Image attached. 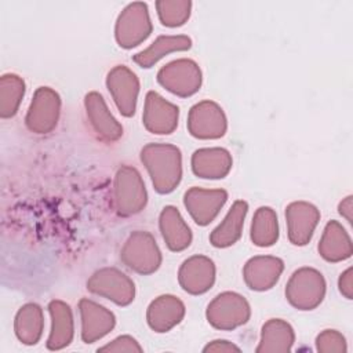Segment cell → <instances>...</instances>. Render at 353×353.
<instances>
[{
    "label": "cell",
    "mask_w": 353,
    "mask_h": 353,
    "mask_svg": "<svg viewBox=\"0 0 353 353\" xmlns=\"http://www.w3.org/2000/svg\"><path fill=\"white\" fill-rule=\"evenodd\" d=\"M295 332L292 325L283 319L268 320L261 330L256 353H287L292 349Z\"/></svg>",
    "instance_id": "26"
},
{
    "label": "cell",
    "mask_w": 353,
    "mask_h": 353,
    "mask_svg": "<svg viewBox=\"0 0 353 353\" xmlns=\"http://www.w3.org/2000/svg\"><path fill=\"white\" fill-rule=\"evenodd\" d=\"M47 309L51 317V330L46 346L48 350H61L69 346L74 336L73 312L70 306L61 299H52Z\"/></svg>",
    "instance_id": "21"
},
{
    "label": "cell",
    "mask_w": 353,
    "mask_h": 353,
    "mask_svg": "<svg viewBox=\"0 0 353 353\" xmlns=\"http://www.w3.org/2000/svg\"><path fill=\"white\" fill-rule=\"evenodd\" d=\"M87 290L119 306H128L135 298L134 281L117 268H102L94 272L87 280Z\"/></svg>",
    "instance_id": "8"
},
{
    "label": "cell",
    "mask_w": 353,
    "mask_h": 353,
    "mask_svg": "<svg viewBox=\"0 0 353 353\" xmlns=\"http://www.w3.org/2000/svg\"><path fill=\"white\" fill-rule=\"evenodd\" d=\"M113 200L120 216L139 214L148 203V192L139 171L132 165H121L116 171L113 183Z\"/></svg>",
    "instance_id": "2"
},
{
    "label": "cell",
    "mask_w": 353,
    "mask_h": 353,
    "mask_svg": "<svg viewBox=\"0 0 353 353\" xmlns=\"http://www.w3.org/2000/svg\"><path fill=\"white\" fill-rule=\"evenodd\" d=\"M279 219L276 211L268 205L256 208L250 229L252 244L261 248L272 247L279 240Z\"/></svg>",
    "instance_id": "28"
},
{
    "label": "cell",
    "mask_w": 353,
    "mask_h": 353,
    "mask_svg": "<svg viewBox=\"0 0 353 353\" xmlns=\"http://www.w3.org/2000/svg\"><path fill=\"white\" fill-rule=\"evenodd\" d=\"M205 317L211 327L221 331H233L250 320L251 306L241 294L225 291L208 303Z\"/></svg>",
    "instance_id": "6"
},
{
    "label": "cell",
    "mask_w": 353,
    "mask_h": 353,
    "mask_svg": "<svg viewBox=\"0 0 353 353\" xmlns=\"http://www.w3.org/2000/svg\"><path fill=\"white\" fill-rule=\"evenodd\" d=\"M192 47V39L186 34H161L149 47L137 52L132 61L143 68L149 69L154 66L161 58L172 52L188 51Z\"/></svg>",
    "instance_id": "25"
},
{
    "label": "cell",
    "mask_w": 353,
    "mask_h": 353,
    "mask_svg": "<svg viewBox=\"0 0 353 353\" xmlns=\"http://www.w3.org/2000/svg\"><path fill=\"white\" fill-rule=\"evenodd\" d=\"M186 127L193 138L219 139L228 131V119L216 102L205 99L190 108Z\"/></svg>",
    "instance_id": "9"
},
{
    "label": "cell",
    "mask_w": 353,
    "mask_h": 353,
    "mask_svg": "<svg viewBox=\"0 0 353 353\" xmlns=\"http://www.w3.org/2000/svg\"><path fill=\"white\" fill-rule=\"evenodd\" d=\"M320 256L327 262H342L352 256V239L346 229L335 219L327 222L317 245Z\"/></svg>",
    "instance_id": "24"
},
{
    "label": "cell",
    "mask_w": 353,
    "mask_h": 353,
    "mask_svg": "<svg viewBox=\"0 0 353 353\" xmlns=\"http://www.w3.org/2000/svg\"><path fill=\"white\" fill-rule=\"evenodd\" d=\"M226 201L228 192L225 189H204L193 186L183 194V205L199 226L210 225L218 216Z\"/></svg>",
    "instance_id": "12"
},
{
    "label": "cell",
    "mask_w": 353,
    "mask_h": 353,
    "mask_svg": "<svg viewBox=\"0 0 353 353\" xmlns=\"http://www.w3.org/2000/svg\"><path fill=\"white\" fill-rule=\"evenodd\" d=\"M186 313L185 303L175 295L164 294L154 298L146 310V321L150 330L163 334L178 325Z\"/></svg>",
    "instance_id": "19"
},
{
    "label": "cell",
    "mask_w": 353,
    "mask_h": 353,
    "mask_svg": "<svg viewBox=\"0 0 353 353\" xmlns=\"http://www.w3.org/2000/svg\"><path fill=\"white\" fill-rule=\"evenodd\" d=\"M247 212L248 203L245 200H236L229 208L222 222L211 232V245L215 248H228L236 244L241 237Z\"/></svg>",
    "instance_id": "23"
},
{
    "label": "cell",
    "mask_w": 353,
    "mask_h": 353,
    "mask_svg": "<svg viewBox=\"0 0 353 353\" xmlns=\"http://www.w3.org/2000/svg\"><path fill=\"white\" fill-rule=\"evenodd\" d=\"M189 0H160L156 1L159 21L167 28H179L188 22L192 12Z\"/></svg>",
    "instance_id": "30"
},
{
    "label": "cell",
    "mask_w": 353,
    "mask_h": 353,
    "mask_svg": "<svg viewBox=\"0 0 353 353\" xmlns=\"http://www.w3.org/2000/svg\"><path fill=\"white\" fill-rule=\"evenodd\" d=\"M316 350L321 353H345L347 343L336 330H324L316 336Z\"/></svg>",
    "instance_id": "31"
},
{
    "label": "cell",
    "mask_w": 353,
    "mask_h": 353,
    "mask_svg": "<svg viewBox=\"0 0 353 353\" xmlns=\"http://www.w3.org/2000/svg\"><path fill=\"white\" fill-rule=\"evenodd\" d=\"M84 108L88 123L98 139L113 143L123 137V125L110 113L103 97L98 91L85 94Z\"/></svg>",
    "instance_id": "16"
},
{
    "label": "cell",
    "mask_w": 353,
    "mask_h": 353,
    "mask_svg": "<svg viewBox=\"0 0 353 353\" xmlns=\"http://www.w3.org/2000/svg\"><path fill=\"white\" fill-rule=\"evenodd\" d=\"M241 349L234 345L233 342L230 341H226V339H215V341H211L210 343H207L203 349L204 353H208V352H214V353H232V352H240Z\"/></svg>",
    "instance_id": "33"
},
{
    "label": "cell",
    "mask_w": 353,
    "mask_h": 353,
    "mask_svg": "<svg viewBox=\"0 0 353 353\" xmlns=\"http://www.w3.org/2000/svg\"><path fill=\"white\" fill-rule=\"evenodd\" d=\"M141 161L157 193L168 194L181 183L182 153L178 146L171 143H148L141 150Z\"/></svg>",
    "instance_id": "1"
},
{
    "label": "cell",
    "mask_w": 353,
    "mask_h": 353,
    "mask_svg": "<svg viewBox=\"0 0 353 353\" xmlns=\"http://www.w3.org/2000/svg\"><path fill=\"white\" fill-rule=\"evenodd\" d=\"M284 270V262L273 255H256L250 258L243 268L245 285L252 291H268L273 288Z\"/></svg>",
    "instance_id": "18"
},
{
    "label": "cell",
    "mask_w": 353,
    "mask_h": 353,
    "mask_svg": "<svg viewBox=\"0 0 353 353\" xmlns=\"http://www.w3.org/2000/svg\"><path fill=\"white\" fill-rule=\"evenodd\" d=\"M157 83L168 92L188 98L194 95L203 84V73L200 66L189 58L171 61L157 72Z\"/></svg>",
    "instance_id": "7"
},
{
    "label": "cell",
    "mask_w": 353,
    "mask_h": 353,
    "mask_svg": "<svg viewBox=\"0 0 353 353\" xmlns=\"http://www.w3.org/2000/svg\"><path fill=\"white\" fill-rule=\"evenodd\" d=\"M106 87L120 114L132 117L141 88L138 76L128 66L116 65L106 76Z\"/></svg>",
    "instance_id": "11"
},
{
    "label": "cell",
    "mask_w": 353,
    "mask_h": 353,
    "mask_svg": "<svg viewBox=\"0 0 353 353\" xmlns=\"http://www.w3.org/2000/svg\"><path fill=\"white\" fill-rule=\"evenodd\" d=\"M338 212L342 218H345L349 223L352 222V212H353V197L346 196L338 205Z\"/></svg>",
    "instance_id": "35"
},
{
    "label": "cell",
    "mask_w": 353,
    "mask_h": 353,
    "mask_svg": "<svg viewBox=\"0 0 353 353\" xmlns=\"http://www.w3.org/2000/svg\"><path fill=\"white\" fill-rule=\"evenodd\" d=\"M153 25L148 4L134 1L127 4L114 23V39L119 47L131 50L142 44L152 33Z\"/></svg>",
    "instance_id": "5"
},
{
    "label": "cell",
    "mask_w": 353,
    "mask_h": 353,
    "mask_svg": "<svg viewBox=\"0 0 353 353\" xmlns=\"http://www.w3.org/2000/svg\"><path fill=\"white\" fill-rule=\"evenodd\" d=\"M338 288H339V292L346 299L353 298V269L352 268H347L345 272L341 273L338 280Z\"/></svg>",
    "instance_id": "34"
},
{
    "label": "cell",
    "mask_w": 353,
    "mask_h": 353,
    "mask_svg": "<svg viewBox=\"0 0 353 353\" xmlns=\"http://www.w3.org/2000/svg\"><path fill=\"white\" fill-rule=\"evenodd\" d=\"M215 277V263L205 255H193L185 259L178 270V283L190 295H201L210 291Z\"/></svg>",
    "instance_id": "15"
},
{
    "label": "cell",
    "mask_w": 353,
    "mask_h": 353,
    "mask_svg": "<svg viewBox=\"0 0 353 353\" xmlns=\"http://www.w3.org/2000/svg\"><path fill=\"white\" fill-rule=\"evenodd\" d=\"M120 259L132 272L148 276L160 268L163 256L154 237L149 232L135 230L127 237L120 251Z\"/></svg>",
    "instance_id": "4"
},
{
    "label": "cell",
    "mask_w": 353,
    "mask_h": 353,
    "mask_svg": "<svg viewBox=\"0 0 353 353\" xmlns=\"http://www.w3.org/2000/svg\"><path fill=\"white\" fill-rule=\"evenodd\" d=\"M179 108L164 99L156 91H148L145 97L142 124L143 127L154 135H168L172 134L178 127Z\"/></svg>",
    "instance_id": "13"
},
{
    "label": "cell",
    "mask_w": 353,
    "mask_h": 353,
    "mask_svg": "<svg viewBox=\"0 0 353 353\" xmlns=\"http://www.w3.org/2000/svg\"><path fill=\"white\" fill-rule=\"evenodd\" d=\"M98 352H128V353H139L142 352V346L138 343V341L135 338H132L131 335H120L117 338H114L112 342L106 343L102 347H98Z\"/></svg>",
    "instance_id": "32"
},
{
    "label": "cell",
    "mask_w": 353,
    "mask_h": 353,
    "mask_svg": "<svg viewBox=\"0 0 353 353\" xmlns=\"http://www.w3.org/2000/svg\"><path fill=\"white\" fill-rule=\"evenodd\" d=\"M81 320V341L94 343L106 336L116 325V316L105 306L83 298L79 302Z\"/></svg>",
    "instance_id": "17"
},
{
    "label": "cell",
    "mask_w": 353,
    "mask_h": 353,
    "mask_svg": "<svg viewBox=\"0 0 353 353\" xmlns=\"http://www.w3.org/2000/svg\"><path fill=\"white\" fill-rule=\"evenodd\" d=\"M44 330V316L40 305L29 302L19 307L14 320V332L18 341L23 345H36Z\"/></svg>",
    "instance_id": "27"
},
{
    "label": "cell",
    "mask_w": 353,
    "mask_h": 353,
    "mask_svg": "<svg viewBox=\"0 0 353 353\" xmlns=\"http://www.w3.org/2000/svg\"><path fill=\"white\" fill-rule=\"evenodd\" d=\"M61 97L51 87H39L29 105L25 124L34 134L51 132L59 120Z\"/></svg>",
    "instance_id": "10"
},
{
    "label": "cell",
    "mask_w": 353,
    "mask_h": 353,
    "mask_svg": "<svg viewBox=\"0 0 353 353\" xmlns=\"http://www.w3.org/2000/svg\"><path fill=\"white\" fill-rule=\"evenodd\" d=\"M320 211L319 208L303 200L292 201L285 207L287 234L291 244L296 247L306 245L319 225Z\"/></svg>",
    "instance_id": "14"
},
{
    "label": "cell",
    "mask_w": 353,
    "mask_h": 353,
    "mask_svg": "<svg viewBox=\"0 0 353 353\" xmlns=\"http://www.w3.org/2000/svg\"><path fill=\"white\" fill-rule=\"evenodd\" d=\"M26 85L21 76L6 73L0 79V117H14L25 95Z\"/></svg>",
    "instance_id": "29"
},
{
    "label": "cell",
    "mask_w": 353,
    "mask_h": 353,
    "mask_svg": "<svg viewBox=\"0 0 353 353\" xmlns=\"http://www.w3.org/2000/svg\"><path fill=\"white\" fill-rule=\"evenodd\" d=\"M190 165L197 178L222 179L230 172L233 159L225 148H201L192 154Z\"/></svg>",
    "instance_id": "20"
},
{
    "label": "cell",
    "mask_w": 353,
    "mask_h": 353,
    "mask_svg": "<svg viewBox=\"0 0 353 353\" xmlns=\"http://www.w3.org/2000/svg\"><path fill=\"white\" fill-rule=\"evenodd\" d=\"M159 228L168 250L179 252L192 244V230L176 207L165 205L161 210L159 215Z\"/></svg>",
    "instance_id": "22"
},
{
    "label": "cell",
    "mask_w": 353,
    "mask_h": 353,
    "mask_svg": "<svg viewBox=\"0 0 353 353\" xmlns=\"http://www.w3.org/2000/svg\"><path fill=\"white\" fill-rule=\"evenodd\" d=\"M325 291L324 276L314 268L303 266L295 270L287 281L285 298L298 310H313L323 302Z\"/></svg>",
    "instance_id": "3"
}]
</instances>
